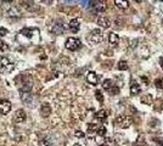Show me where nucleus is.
Segmentation results:
<instances>
[{"instance_id": "obj_5", "label": "nucleus", "mask_w": 163, "mask_h": 146, "mask_svg": "<svg viewBox=\"0 0 163 146\" xmlns=\"http://www.w3.org/2000/svg\"><path fill=\"white\" fill-rule=\"evenodd\" d=\"M66 48L68 49V50H71V51L78 50V49L80 48V41H79V39L73 38V37L68 38V39H67V41H66Z\"/></svg>"}, {"instance_id": "obj_1", "label": "nucleus", "mask_w": 163, "mask_h": 146, "mask_svg": "<svg viewBox=\"0 0 163 146\" xmlns=\"http://www.w3.org/2000/svg\"><path fill=\"white\" fill-rule=\"evenodd\" d=\"M15 68V64L6 56H0V73H11Z\"/></svg>"}, {"instance_id": "obj_29", "label": "nucleus", "mask_w": 163, "mask_h": 146, "mask_svg": "<svg viewBox=\"0 0 163 146\" xmlns=\"http://www.w3.org/2000/svg\"><path fill=\"white\" fill-rule=\"evenodd\" d=\"M108 92H110V94H111V95H117V94L119 93V88H118V87H116V85H113L110 90H108Z\"/></svg>"}, {"instance_id": "obj_25", "label": "nucleus", "mask_w": 163, "mask_h": 146, "mask_svg": "<svg viewBox=\"0 0 163 146\" xmlns=\"http://www.w3.org/2000/svg\"><path fill=\"white\" fill-rule=\"evenodd\" d=\"M8 15L9 16H16V17H18V16H21V12H20L16 8H13V9H11V10L8 11Z\"/></svg>"}, {"instance_id": "obj_11", "label": "nucleus", "mask_w": 163, "mask_h": 146, "mask_svg": "<svg viewBox=\"0 0 163 146\" xmlns=\"http://www.w3.org/2000/svg\"><path fill=\"white\" fill-rule=\"evenodd\" d=\"M21 99L22 101L28 106H32V94L31 92H21Z\"/></svg>"}, {"instance_id": "obj_33", "label": "nucleus", "mask_w": 163, "mask_h": 146, "mask_svg": "<svg viewBox=\"0 0 163 146\" xmlns=\"http://www.w3.org/2000/svg\"><path fill=\"white\" fill-rule=\"evenodd\" d=\"M113 23L116 24V27H117V28H122V21H121V20H116Z\"/></svg>"}, {"instance_id": "obj_7", "label": "nucleus", "mask_w": 163, "mask_h": 146, "mask_svg": "<svg viewBox=\"0 0 163 146\" xmlns=\"http://www.w3.org/2000/svg\"><path fill=\"white\" fill-rule=\"evenodd\" d=\"M11 110V102L9 100H0V115H8Z\"/></svg>"}, {"instance_id": "obj_32", "label": "nucleus", "mask_w": 163, "mask_h": 146, "mask_svg": "<svg viewBox=\"0 0 163 146\" xmlns=\"http://www.w3.org/2000/svg\"><path fill=\"white\" fill-rule=\"evenodd\" d=\"M9 33V31L6 29V28H0V36L1 37H4V36H6V34Z\"/></svg>"}, {"instance_id": "obj_18", "label": "nucleus", "mask_w": 163, "mask_h": 146, "mask_svg": "<svg viewBox=\"0 0 163 146\" xmlns=\"http://www.w3.org/2000/svg\"><path fill=\"white\" fill-rule=\"evenodd\" d=\"M39 146H52V140L50 136H43L39 139Z\"/></svg>"}, {"instance_id": "obj_19", "label": "nucleus", "mask_w": 163, "mask_h": 146, "mask_svg": "<svg viewBox=\"0 0 163 146\" xmlns=\"http://www.w3.org/2000/svg\"><path fill=\"white\" fill-rule=\"evenodd\" d=\"M140 93V85L137 82H132L130 84V94L132 95H138Z\"/></svg>"}, {"instance_id": "obj_24", "label": "nucleus", "mask_w": 163, "mask_h": 146, "mask_svg": "<svg viewBox=\"0 0 163 146\" xmlns=\"http://www.w3.org/2000/svg\"><path fill=\"white\" fill-rule=\"evenodd\" d=\"M21 34H22V36H24V37H27V38H31V37H33V29L24 28V29L21 31Z\"/></svg>"}, {"instance_id": "obj_39", "label": "nucleus", "mask_w": 163, "mask_h": 146, "mask_svg": "<svg viewBox=\"0 0 163 146\" xmlns=\"http://www.w3.org/2000/svg\"><path fill=\"white\" fill-rule=\"evenodd\" d=\"M100 146H108L107 144H102V145H100Z\"/></svg>"}, {"instance_id": "obj_13", "label": "nucleus", "mask_w": 163, "mask_h": 146, "mask_svg": "<svg viewBox=\"0 0 163 146\" xmlns=\"http://www.w3.org/2000/svg\"><path fill=\"white\" fill-rule=\"evenodd\" d=\"M108 41H110V44H111L112 46L118 45V43H119V37H118V34L111 32L110 34H108Z\"/></svg>"}, {"instance_id": "obj_34", "label": "nucleus", "mask_w": 163, "mask_h": 146, "mask_svg": "<svg viewBox=\"0 0 163 146\" xmlns=\"http://www.w3.org/2000/svg\"><path fill=\"white\" fill-rule=\"evenodd\" d=\"M160 65H161V67L163 68V59H161V60H160Z\"/></svg>"}, {"instance_id": "obj_17", "label": "nucleus", "mask_w": 163, "mask_h": 146, "mask_svg": "<svg viewBox=\"0 0 163 146\" xmlns=\"http://www.w3.org/2000/svg\"><path fill=\"white\" fill-rule=\"evenodd\" d=\"M114 5L117 6L121 10H125L129 8V3L128 0H114Z\"/></svg>"}, {"instance_id": "obj_12", "label": "nucleus", "mask_w": 163, "mask_h": 146, "mask_svg": "<svg viewBox=\"0 0 163 146\" xmlns=\"http://www.w3.org/2000/svg\"><path fill=\"white\" fill-rule=\"evenodd\" d=\"M22 5H23V8H26L27 10H29V11H37V10L39 9L34 3L31 1V0H23V1H22Z\"/></svg>"}, {"instance_id": "obj_2", "label": "nucleus", "mask_w": 163, "mask_h": 146, "mask_svg": "<svg viewBox=\"0 0 163 146\" xmlns=\"http://www.w3.org/2000/svg\"><path fill=\"white\" fill-rule=\"evenodd\" d=\"M104 40V36H102V32L101 29H93L89 36H88V41H89L90 44H100L101 41Z\"/></svg>"}, {"instance_id": "obj_35", "label": "nucleus", "mask_w": 163, "mask_h": 146, "mask_svg": "<svg viewBox=\"0 0 163 146\" xmlns=\"http://www.w3.org/2000/svg\"><path fill=\"white\" fill-rule=\"evenodd\" d=\"M66 1H67V3H74L76 0H66Z\"/></svg>"}, {"instance_id": "obj_28", "label": "nucleus", "mask_w": 163, "mask_h": 146, "mask_svg": "<svg viewBox=\"0 0 163 146\" xmlns=\"http://www.w3.org/2000/svg\"><path fill=\"white\" fill-rule=\"evenodd\" d=\"M106 131H107V130H106L105 127H99V129H98L96 133H98L99 136H102V138H104V136L106 135Z\"/></svg>"}, {"instance_id": "obj_3", "label": "nucleus", "mask_w": 163, "mask_h": 146, "mask_svg": "<svg viewBox=\"0 0 163 146\" xmlns=\"http://www.w3.org/2000/svg\"><path fill=\"white\" fill-rule=\"evenodd\" d=\"M132 122H133V119H132V117H129V116H119L116 118V124L122 129L129 128L132 126Z\"/></svg>"}, {"instance_id": "obj_30", "label": "nucleus", "mask_w": 163, "mask_h": 146, "mask_svg": "<svg viewBox=\"0 0 163 146\" xmlns=\"http://www.w3.org/2000/svg\"><path fill=\"white\" fill-rule=\"evenodd\" d=\"M8 48H9V46H8V44H6L4 40L0 39V51H4V50H6Z\"/></svg>"}, {"instance_id": "obj_14", "label": "nucleus", "mask_w": 163, "mask_h": 146, "mask_svg": "<svg viewBox=\"0 0 163 146\" xmlns=\"http://www.w3.org/2000/svg\"><path fill=\"white\" fill-rule=\"evenodd\" d=\"M86 80H88V83H90V84H93V85H96L98 84V74L95 73V72H89L88 73V75H86Z\"/></svg>"}, {"instance_id": "obj_23", "label": "nucleus", "mask_w": 163, "mask_h": 146, "mask_svg": "<svg viewBox=\"0 0 163 146\" xmlns=\"http://www.w3.org/2000/svg\"><path fill=\"white\" fill-rule=\"evenodd\" d=\"M118 69H121V71H127V69H128L127 61H124V60L119 61V62H118Z\"/></svg>"}, {"instance_id": "obj_10", "label": "nucleus", "mask_w": 163, "mask_h": 146, "mask_svg": "<svg viewBox=\"0 0 163 146\" xmlns=\"http://www.w3.org/2000/svg\"><path fill=\"white\" fill-rule=\"evenodd\" d=\"M98 24L101 27V28H110L111 27V21H110V18H107V17H105V16H101V17H99L98 18Z\"/></svg>"}, {"instance_id": "obj_16", "label": "nucleus", "mask_w": 163, "mask_h": 146, "mask_svg": "<svg viewBox=\"0 0 163 146\" xmlns=\"http://www.w3.org/2000/svg\"><path fill=\"white\" fill-rule=\"evenodd\" d=\"M106 118H107V112L105 110H100V111H98V112L95 113V119L99 121V122H104Z\"/></svg>"}, {"instance_id": "obj_6", "label": "nucleus", "mask_w": 163, "mask_h": 146, "mask_svg": "<svg viewBox=\"0 0 163 146\" xmlns=\"http://www.w3.org/2000/svg\"><path fill=\"white\" fill-rule=\"evenodd\" d=\"M52 33L54 34H56V36H61L63 32H65V26H63V22L62 21H56L55 24L52 26V28H51Z\"/></svg>"}, {"instance_id": "obj_40", "label": "nucleus", "mask_w": 163, "mask_h": 146, "mask_svg": "<svg viewBox=\"0 0 163 146\" xmlns=\"http://www.w3.org/2000/svg\"><path fill=\"white\" fill-rule=\"evenodd\" d=\"M137 146H139V145H137Z\"/></svg>"}, {"instance_id": "obj_21", "label": "nucleus", "mask_w": 163, "mask_h": 146, "mask_svg": "<svg viewBox=\"0 0 163 146\" xmlns=\"http://www.w3.org/2000/svg\"><path fill=\"white\" fill-rule=\"evenodd\" d=\"M113 85H114V84H113V80H111V79H105L104 83H102V88H104L105 90H110Z\"/></svg>"}, {"instance_id": "obj_36", "label": "nucleus", "mask_w": 163, "mask_h": 146, "mask_svg": "<svg viewBox=\"0 0 163 146\" xmlns=\"http://www.w3.org/2000/svg\"><path fill=\"white\" fill-rule=\"evenodd\" d=\"M4 1H8V3H11V1H13V0H4Z\"/></svg>"}, {"instance_id": "obj_20", "label": "nucleus", "mask_w": 163, "mask_h": 146, "mask_svg": "<svg viewBox=\"0 0 163 146\" xmlns=\"http://www.w3.org/2000/svg\"><path fill=\"white\" fill-rule=\"evenodd\" d=\"M140 101L142 103H145V105H151L152 103V96L148 95V94H145V95H142L140 97Z\"/></svg>"}, {"instance_id": "obj_8", "label": "nucleus", "mask_w": 163, "mask_h": 146, "mask_svg": "<svg viewBox=\"0 0 163 146\" xmlns=\"http://www.w3.org/2000/svg\"><path fill=\"white\" fill-rule=\"evenodd\" d=\"M13 119H15L16 123H23L26 119H27V115L26 112L21 108V110H17L16 113H15V117H13Z\"/></svg>"}, {"instance_id": "obj_27", "label": "nucleus", "mask_w": 163, "mask_h": 146, "mask_svg": "<svg viewBox=\"0 0 163 146\" xmlns=\"http://www.w3.org/2000/svg\"><path fill=\"white\" fill-rule=\"evenodd\" d=\"M155 87L157 89H163V79L162 78H158L155 80Z\"/></svg>"}, {"instance_id": "obj_4", "label": "nucleus", "mask_w": 163, "mask_h": 146, "mask_svg": "<svg viewBox=\"0 0 163 146\" xmlns=\"http://www.w3.org/2000/svg\"><path fill=\"white\" fill-rule=\"evenodd\" d=\"M90 8L91 11L95 13H100V12H104L106 10V4L104 0H91L90 1Z\"/></svg>"}, {"instance_id": "obj_15", "label": "nucleus", "mask_w": 163, "mask_h": 146, "mask_svg": "<svg viewBox=\"0 0 163 146\" xmlns=\"http://www.w3.org/2000/svg\"><path fill=\"white\" fill-rule=\"evenodd\" d=\"M79 27H80V24H79V20H78V18L71 20V22H70V28H71V31H72L73 33H77V32L79 31Z\"/></svg>"}, {"instance_id": "obj_31", "label": "nucleus", "mask_w": 163, "mask_h": 146, "mask_svg": "<svg viewBox=\"0 0 163 146\" xmlns=\"http://www.w3.org/2000/svg\"><path fill=\"white\" fill-rule=\"evenodd\" d=\"M74 136L82 139V138H84V136H85V134L83 133V131H80V130H76V131H74Z\"/></svg>"}, {"instance_id": "obj_38", "label": "nucleus", "mask_w": 163, "mask_h": 146, "mask_svg": "<svg viewBox=\"0 0 163 146\" xmlns=\"http://www.w3.org/2000/svg\"><path fill=\"white\" fill-rule=\"evenodd\" d=\"M74 146H82L80 144H74Z\"/></svg>"}, {"instance_id": "obj_9", "label": "nucleus", "mask_w": 163, "mask_h": 146, "mask_svg": "<svg viewBox=\"0 0 163 146\" xmlns=\"http://www.w3.org/2000/svg\"><path fill=\"white\" fill-rule=\"evenodd\" d=\"M51 115V106H50V103H43L42 106H40V116L46 118V117H49Z\"/></svg>"}, {"instance_id": "obj_26", "label": "nucleus", "mask_w": 163, "mask_h": 146, "mask_svg": "<svg viewBox=\"0 0 163 146\" xmlns=\"http://www.w3.org/2000/svg\"><path fill=\"white\" fill-rule=\"evenodd\" d=\"M95 97H96V100L99 102H104V95L100 90H96V92H95Z\"/></svg>"}, {"instance_id": "obj_37", "label": "nucleus", "mask_w": 163, "mask_h": 146, "mask_svg": "<svg viewBox=\"0 0 163 146\" xmlns=\"http://www.w3.org/2000/svg\"><path fill=\"white\" fill-rule=\"evenodd\" d=\"M134 1H137V3H141V0H134Z\"/></svg>"}, {"instance_id": "obj_22", "label": "nucleus", "mask_w": 163, "mask_h": 146, "mask_svg": "<svg viewBox=\"0 0 163 146\" xmlns=\"http://www.w3.org/2000/svg\"><path fill=\"white\" fill-rule=\"evenodd\" d=\"M98 129H99V127L95 123H89V124H88V133H89V134L96 133Z\"/></svg>"}]
</instances>
